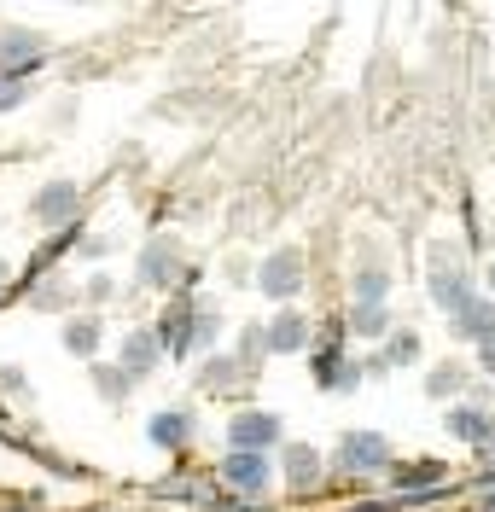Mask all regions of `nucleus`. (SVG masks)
Wrapping results in <instances>:
<instances>
[{
	"label": "nucleus",
	"mask_w": 495,
	"mask_h": 512,
	"mask_svg": "<svg viewBox=\"0 0 495 512\" xmlns=\"http://www.w3.org/2000/svg\"><path fill=\"white\" fill-rule=\"evenodd\" d=\"M216 478L228 483L233 495H245V501H263L268 483H274V460H268V454H245V448H228V454L216 460Z\"/></svg>",
	"instance_id": "f257e3e1"
},
{
	"label": "nucleus",
	"mask_w": 495,
	"mask_h": 512,
	"mask_svg": "<svg viewBox=\"0 0 495 512\" xmlns=\"http://www.w3.org/2000/svg\"><path fill=\"white\" fill-rule=\"evenodd\" d=\"M472 297H478V286H472V274H466L461 256H449V251L431 256V303L449 309V315H461Z\"/></svg>",
	"instance_id": "f03ea898"
},
{
	"label": "nucleus",
	"mask_w": 495,
	"mask_h": 512,
	"mask_svg": "<svg viewBox=\"0 0 495 512\" xmlns=\"http://www.w3.org/2000/svg\"><path fill=\"white\" fill-rule=\"evenodd\" d=\"M391 443L379 437V431H350L344 443H338V472H350V478H379V472H391Z\"/></svg>",
	"instance_id": "7ed1b4c3"
},
{
	"label": "nucleus",
	"mask_w": 495,
	"mask_h": 512,
	"mask_svg": "<svg viewBox=\"0 0 495 512\" xmlns=\"http://www.w3.org/2000/svg\"><path fill=\"white\" fill-rule=\"evenodd\" d=\"M280 437H286V425L268 408H245V414L228 419V443L245 448V454H268V448H280Z\"/></svg>",
	"instance_id": "20e7f679"
},
{
	"label": "nucleus",
	"mask_w": 495,
	"mask_h": 512,
	"mask_svg": "<svg viewBox=\"0 0 495 512\" xmlns=\"http://www.w3.org/2000/svg\"><path fill=\"white\" fill-rule=\"evenodd\" d=\"M257 286H263V297H274V303H292L297 291H303V251H274L263 256V268H257Z\"/></svg>",
	"instance_id": "39448f33"
},
{
	"label": "nucleus",
	"mask_w": 495,
	"mask_h": 512,
	"mask_svg": "<svg viewBox=\"0 0 495 512\" xmlns=\"http://www.w3.org/2000/svg\"><path fill=\"white\" fill-rule=\"evenodd\" d=\"M35 64H47V35H35V30H6L0 35V76L30 82Z\"/></svg>",
	"instance_id": "423d86ee"
},
{
	"label": "nucleus",
	"mask_w": 495,
	"mask_h": 512,
	"mask_svg": "<svg viewBox=\"0 0 495 512\" xmlns=\"http://www.w3.org/2000/svg\"><path fill=\"white\" fill-rule=\"evenodd\" d=\"M391 483L402 501H431L449 483V466L443 460H408V466H391Z\"/></svg>",
	"instance_id": "0eeeda50"
},
{
	"label": "nucleus",
	"mask_w": 495,
	"mask_h": 512,
	"mask_svg": "<svg viewBox=\"0 0 495 512\" xmlns=\"http://www.w3.org/2000/svg\"><path fill=\"white\" fill-rule=\"evenodd\" d=\"M76 204H82V187L76 181H47V187L30 198V216L41 227H65L76 216Z\"/></svg>",
	"instance_id": "6e6552de"
},
{
	"label": "nucleus",
	"mask_w": 495,
	"mask_h": 512,
	"mask_svg": "<svg viewBox=\"0 0 495 512\" xmlns=\"http://www.w3.org/2000/svg\"><path fill=\"white\" fill-rule=\"evenodd\" d=\"M315 344V326L297 315V309H280V315L263 326V350L268 355H297V350H309Z\"/></svg>",
	"instance_id": "1a4fd4ad"
},
{
	"label": "nucleus",
	"mask_w": 495,
	"mask_h": 512,
	"mask_svg": "<svg viewBox=\"0 0 495 512\" xmlns=\"http://www.w3.org/2000/svg\"><path fill=\"white\" fill-rule=\"evenodd\" d=\"M309 367H315V384H321V390H356V384H362V367H356V361H344L338 338H327L321 350L309 355Z\"/></svg>",
	"instance_id": "9d476101"
},
{
	"label": "nucleus",
	"mask_w": 495,
	"mask_h": 512,
	"mask_svg": "<svg viewBox=\"0 0 495 512\" xmlns=\"http://www.w3.org/2000/svg\"><path fill=\"white\" fill-rule=\"evenodd\" d=\"M193 326H198V309L187 303V297H175V303L164 309V320H158V350H164V355H187Z\"/></svg>",
	"instance_id": "9b49d317"
},
{
	"label": "nucleus",
	"mask_w": 495,
	"mask_h": 512,
	"mask_svg": "<svg viewBox=\"0 0 495 512\" xmlns=\"http://www.w3.org/2000/svg\"><path fill=\"white\" fill-rule=\"evenodd\" d=\"M449 437L455 443H466V448H490L495 443V414L490 408H449Z\"/></svg>",
	"instance_id": "f8f14e48"
},
{
	"label": "nucleus",
	"mask_w": 495,
	"mask_h": 512,
	"mask_svg": "<svg viewBox=\"0 0 495 512\" xmlns=\"http://www.w3.org/2000/svg\"><path fill=\"white\" fill-rule=\"evenodd\" d=\"M280 466H286V489H292V495H309L315 483L327 478V460H321V454H315L309 443H292Z\"/></svg>",
	"instance_id": "ddd939ff"
},
{
	"label": "nucleus",
	"mask_w": 495,
	"mask_h": 512,
	"mask_svg": "<svg viewBox=\"0 0 495 512\" xmlns=\"http://www.w3.org/2000/svg\"><path fill=\"white\" fill-rule=\"evenodd\" d=\"M449 332H455V338H466V344H490V338H495V303L478 291L461 315H449Z\"/></svg>",
	"instance_id": "4468645a"
},
{
	"label": "nucleus",
	"mask_w": 495,
	"mask_h": 512,
	"mask_svg": "<svg viewBox=\"0 0 495 512\" xmlns=\"http://www.w3.org/2000/svg\"><path fill=\"white\" fill-rule=\"evenodd\" d=\"M169 274H175V239H152V245L140 251V262H134V280L152 286V291H164Z\"/></svg>",
	"instance_id": "2eb2a0df"
},
{
	"label": "nucleus",
	"mask_w": 495,
	"mask_h": 512,
	"mask_svg": "<svg viewBox=\"0 0 495 512\" xmlns=\"http://www.w3.org/2000/svg\"><path fill=\"white\" fill-rule=\"evenodd\" d=\"M146 437L158 448H187L193 443V414H187V408H158L152 425H146Z\"/></svg>",
	"instance_id": "dca6fc26"
},
{
	"label": "nucleus",
	"mask_w": 495,
	"mask_h": 512,
	"mask_svg": "<svg viewBox=\"0 0 495 512\" xmlns=\"http://www.w3.org/2000/svg\"><path fill=\"white\" fill-rule=\"evenodd\" d=\"M158 332H129V338H123V379H146V373H152V367H158Z\"/></svg>",
	"instance_id": "f3484780"
},
{
	"label": "nucleus",
	"mask_w": 495,
	"mask_h": 512,
	"mask_svg": "<svg viewBox=\"0 0 495 512\" xmlns=\"http://www.w3.org/2000/svg\"><path fill=\"white\" fill-rule=\"evenodd\" d=\"M59 338H65V350H70V355H82V361H88V355H99V344H105V332H99V320H94V315H70Z\"/></svg>",
	"instance_id": "a211bd4d"
},
{
	"label": "nucleus",
	"mask_w": 495,
	"mask_h": 512,
	"mask_svg": "<svg viewBox=\"0 0 495 512\" xmlns=\"http://www.w3.org/2000/svg\"><path fill=\"white\" fill-rule=\"evenodd\" d=\"M385 291H391V274H385L379 262H367L362 274H356V309H379Z\"/></svg>",
	"instance_id": "6ab92c4d"
},
{
	"label": "nucleus",
	"mask_w": 495,
	"mask_h": 512,
	"mask_svg": "<svg viewBox=\"0 0 495 512\" xmlns=\"http://www.w3.org/2000/svg\"><path fill=\"white\" fill-rule=\"evenodd\" d=\"M466 373L472 367H461V361H443V367H431V379H426V396H455V390H466Z\"/></svg>",
	"instance_id": "aec40b11"
},
{
	"label": "nucleus",
	"mask_w": 495,
	"mask_h": 512,
	"mask_svg": "<svg viewBox=\"0 0 495 512\" xmlns=\"http://www.w3.org/2000/svg\"><path fill=\"white\" fill-rule=\"evenodd\" d=\"M408 361H420V338H414V332H391V344H385V361H379L373 373H385V367H408Z\"/></svg>",
	"instance_id": "412c9836"
},
{
	"label": "nucleus",
	"mask_w": 495,
	"mask_h": 512,
	"mask_svg": "<svg viewBox=\"0 0 495 512\" xmlns=\"http://www.w3.org/2000/svg\"><path fill=\"white\" fill-rule=\"evenodd\" d=\"M239 367H245V361H233V355H210V361H204V373H198V384H204V390H228Z\"/></svg>",
	"instance_id": "4be33fe9"
},
{
	"label": "nucleus",
	"mask_w": 495,
	"mask_h": 512,
	"mask_svg": "<svg viewBox=\"0 0 495 512\" xmlns=\"http://www.w3.org/2000/svg\"><path fill=\"white\" fill-rule=\"evenodd\" d=\"M350 332H356V338H391V315H385V303H379V309H356V315H350Z\"/></svg>",
	"instance_id": "5701e85b"
},
{
	"label": "nucleus",
	"mask_w": 495,
	"mask_h": 512,
	"mask_svg": "<svg viewBox=\"0 0 495 512\" xmlns=\"http://www.w3.org/2000/svg\"><path fill=\"white\" fill-rule=\"evenodd\" d=\"M216 338H222V315H210V309H198V326H193V344H187V355L210 350Z\"/></svg>",
	"instance_id": "b1692460"
},
{
	"label": "nucleus",
	"mask_w": 495,
	"mask_h": 512,
	"mask_svg": "<svg viewBox=\"0 0 495 512\" xmlns=\"http://www.w3.org/2000/svg\"><path fill=\"white\" fill-rule=\"evenodd\" d=\"M30 99V82H18V76H0V111H18Z\"/></svg>",
	"instance_id": "393cba45"
},
{
	"label": "nucleus",
	"mask_w": 495,
	"mask_h": 512,
	"mask_svg": "<svg viewBox=\"0 0 495 512\" xmlns=\"http://www.w3.org/2000/svg\"><path fill=\"white\" fill-rule=\"evenodd\" d=\"M484 454V472H478V489H495V443L490 448H478Z\"/></svg>",
	"instance_id": "a878e982"
},
{
	"label": "nucleus",
	"mask_w": 495,
	"mask_h": 512,
	"mask_svg": "<svg viewBox=\"0 0 495 512\" xmlns=\"http://www.w3.org/2000/svg\"><path fill=\"white\" fill-rule=\"evenodd\" d=\"M88 297H94V303H105V297H111V274H94V280H88Z\"/></svg>",
	"instance_id": "bb28decb"
},
{
	"label": "nucleus",
	"mask_w": 495,
	"mask_h": 512,
	"mask_svg": "<svg viewBox=\"0 0 495 512\" xmlns=\"http://www.w3.org/2000/svg\"><path fill=\"white\" fill-rule=\"evenodd\" d=\"M478 367H484V373H495V338H490V344H478Z\"/></svg>",
	"instance_id": "cd10ccee"
},
{
	"label": "nucleus",
	"mask_w": 495,
	"mask_h": 512,
	"mask_svg": "<svg viewBox=\"0 0 495 512\" xmlns=\"http://www.w3.org/2000/svg\"><path fill=\"white\" fill-rule=\"evenodd\" d=\"M484 297L495 303V262H490V274H484Z\"/></svg>",
	"instance_id": "c85d7f7f"
},
{
	"label": "nucleus",
	"mask_w": 495,
	"mask_h": 512,
	"mask_svg": "<svg viewBox=\"0 0 495 512\" xmlns=\"http://www.w3.org/2000/svg\"><path fill=\"white\" fill-rule=\"evenodd\" d=\"M478 512H495V489H484V507H478Z\"/></svg>",
	"instance_id": "c756f323"
},
{
	"label": "nucleus",
	"mask_w": 495,
	"mask_h": 512,
	"mask_svg": "<svg viewBox=\"0 0 495 512\" xmlns=\"http://www.w3.org/2000/svg\"><path fill=\"white\" fill-rule=\"evenodd\" d=\"M0 280H6V256H0Z\"/></svg>",
	"instance_id": "7c9ffc66"
},
{
	"label": "nucleus",
	"mask_w": 495,
	"mask_h": 512,
	"mask_svg": "<svg viewBox=\"0 0 495 512\" xmlns=\"http://www.w3.org/2000/svg\"><path fill=\"white\" fill-rule=\"evenodd\" d=\"M105 512H111V507H105Z\"/></svg>",
	"instance_id": "2f4dec72"
}]
</instances>
